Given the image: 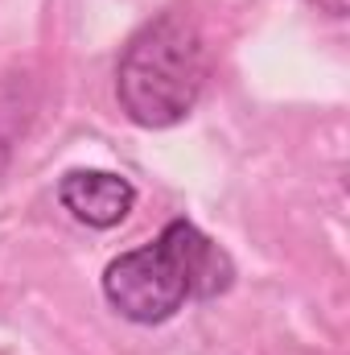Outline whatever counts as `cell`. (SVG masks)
<instances>
[{
    "mask_svg": "<svg viewBox=\"0 0 350 355\" xmlns=\"http://www.w3.org/2000/svg\"><path fill=\"white\" fill-rule=\"evenodd\" d=\"M235 281L231 257L190 219H169L157 240L120 252L103 268V297L128 322L153 327L185 302H210Z\"/></svg>",
    "mask_w": 350,
    "mask_h": 355,
    "instance_id": "cell-1",
    "label": "cell"
},
{
    "mask_svg": "<svg viewBox=\"0 0 350 355\" xmlns=\"http://www.w3.org/2000/svg\"><path fill=\"white\" fill-rule=\"evenodd\" d=\"M206 75H210L206 33L185 4H174L128 37L116 67V95L132 124L174 128L194 112Z\"/></svg>",
    "mask_w": 350,
    "mask_h": 355,
    "instance_id": "cell-2",
    "label": "cell"
},
{
    "mask_svg": "<svg viewBox=\"0 0 350 355\" xmlns=\"http://www.w3.org/2000/svg\"><path fill=\"white\" fill-rule=\"evenodd\" d=\"M58 202L87 227H116L136 202V186L111 170H71L58 182Z\"/></svg>",
    "mask_w": 350,
    "mask_h": 355,
    "instance_id": "cell-3",
    "label": "cell"
},
{
    "mask_svg": "<svg viewBox=\"0 0 350 355\" xmlns=\"http://www.w3.org/2000/svg\"><path fill=\"white\" fill-rule=\"evenodd\" d=\"M309 4H317V8L330 12V17H347V0H309Z\"/></svg>",
    "mask_w": 350,
    "mask_h": 355,
    "instance_id": "cell-4",
    "label": "cell"
}]
</instances>
